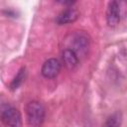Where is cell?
<instances>
[{
    "label": "cell",
    "instance_id": "obj_1",
    "mask_svg": "<svg viewBox=\"0 0 127 127\" xmlns=\"http://www.w3.org/2000/svg\"><path fill=\"white\" fill-rule=\"evenodd\" d=\"M45 107L36 100L30 101L26 105V121L30 127H40L45 119Z\"/></svg>",
    "mask_w": 127,
    "mask_h": 127
},
{
    "label": "cell",
    "instance_id": "obj_6",
    "mask_svg": "<svg viewBox=\"0 0 127 127\" xmlns=\"http://www.w3.org/2000/svg\"><path fill=\"white\" fill-rule=\"evenodd\" d=\"M78 17H79L78 10L75 8L68 7L66 9H64V11H62L58 15L56 22L59 25H66V24H70V23L75 22L78 19Z\"/></svg>",
    "mask_w": 127,
    "mask_h": 127
},
{
    "label": "cell",
    "instance_id": "obj_3",
    "mask_svg": "<svg viewBox=\"0 0 127 127\" xmlns=\"http://www.w3.org/2000/svg\"><path fill=\"white\" fill-rule=\"evenodd\" d=\"M88 48H89V41L84 34L76 33L72 36L71 47H69V49L75 53L77 58L78 57H84L87 54Z\"/></svg>",
    "mask_w": 127,
    "mask_h": 127
},
{
    "label": "cell",
    "instance_id": "obj_5",
    "mask_svg": "<svg viewBox=\"0 0 127 127\" xmlns=\"http://www.w3.org/2000/svg\"><path fill=\"white\" fill-rule=\"evenodd\" d=\"M61 71V63L59 60L52 58L47 60L41 69V72L46 78H55Z\"/></svg>",
    "mask_w": 127,
    "mask_h": 127
},
{
    "label": "cell",
    "instance_id": "obj_7",
    "mask_svg": "<svg viewBox=\"0 0 127 127\" xmlns=\"http://www.w3.org/2000/svg\"><path fill=\"white\" fill-rule=\"evenodd\" d=\"M63 61L66 68L73 69L78 64V58L75 55V53L70 50L69 48H66L63 51Z\"/></svg>",
    "mask_w": 127,
    "mask_h": 127
},
{
    "label": "cell",
    "instance_id": "obj_4",
    "mask_svg": "<svg viewBox=\"0 0 127 127\" xmlns=\"http://www.w3.org/2000/svg\"><path fill=\"white\" fill-rule=\"evenodd\" d=\"M121 20V9L120 5L116 1H111L108 3L106 10V22L109 27H115L119 24Z\"/></svg>",
    "mask_w": 127,
    "mask_h": 127
},
{
    "label": "cell",
    "instance_id": "obj_9",
    "mask_svg": "<svg viewBox=\"0 0 127 127\" xmlns=\"http://www.w3.org/2000/svg\"><path fill=\"white\" fill-rule=\"evenodd\" d=\"M25 73H26L25 67H22V68L18 71V73L16 74V76L14 77V79L12 80V82H11V84H10L11 89L15 90V89H17V88L22 84V82H23L24 79H25Z\"/></svg>",
    "mask_w": 127,
    "mask_h": 127
},
{
    "label": "cell",
    "instance_id": "obj_2",
    "mask_svg": "<svg viewBox=\"0 0 127 127\" xmlns=\"http://www.w3.org/2000/svg\"><path fill=\"white\" fill-rule=\"evenodd\" d=\"M0 119L8 127L22 126V116L20 111L9 104H4L0 107Z\"/></svg>",
    "mask_w": 127,
    "mask_h": 127
},
{
    "label": "cell",
    "instance_id": "obj_8",
    "mask_svg": "<svg viewBox=\"0 0 127 127\" xmlns=\"http://www.w3.org/2000/svg\"><path fill=\"white\" fill-rule=\"evenodd\" d=\"M122 122V114L121 112H116L112 114L104 124V127H120Z\"/></svg>",
    "mask_w": 127,
    "mask_h": 127
}]
</instances>
